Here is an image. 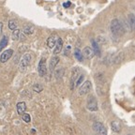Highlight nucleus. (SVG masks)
<instances>
[{
    "label": "nucleus",
    "instance_id": "obj_1",
    "mask_svg": "<svg viewBox=\"0 0 135 135\" xmlns=\"http://www.w3.org/2000/svg\"><path fill=\"white\" fill-rule=\"evenodd\" d=\"M111 31L115 36H122L124 34V27H123L122 23L119 22V20L114 19L111 22Z\"/></svg>",
    "mask_w": 135,
    "mask_h": 135
},
{
    "label": "nucleus",
    "instance_id": "obj_2",
    "mask_svg": "<svg viewBox=\"0 0 135 135\" xmlns=\"http://www.w3.org/2000/svg\"><path fill=\"white\" fill-rule=\"evenodd\" d=\"M86 108L89 111H91V112H96V111H98V109H99V107H98V101L94 95L88 96L87 101H86Z\"/></svg>",
    "mask_w": 135,
    "mask_h": 135
},
{
    "label": "nucleus",
    "instance_id": "obj_3",
    "mask_svg": "<svg viewBox=\"0 0 135 135\" xmlns=\"http://www.w3.org/2000/svg\"><path fill=\"white\" fill-rule=\"evenodd\" d=\"M31 62V55L30 54H25V55L23 56L22 58L21 62H20V65H19V70L21 72H25L27 69L28 65L30 64Z\"/></svg>",
    "mask_w": 135,
    "mask_h": 135
},
{
    "label": "nucleus",
    "instance_id": "obj_4",
    "mask_svg": "<svg viewBox=\"0 0 135 135\" xmlns=\"http://www.w3.org/2000/svg\"><path fill=\"white\" fill-rule=\"evenodd\" d=\"M93 129L98 135H107V131L104 125L100 122H94L93 124Z\"/></svg>",
    "mask_w": 135,
    "mask_h": 135
},
{
    "label": "nucleus",
    "instance_id": "obj_5",
    "mask_svg": "<svg viewBox=\"0 0 135 135\" xmlns=\"http://www.w3.org/2000/svg\"><path fill=\"white\" fill-rule=\"evenodd\" d=\"M91 88H92V84L90 81H85L84 84H82L79 88V95L80 96H84L88 94L90 92Z\"/></svg>",
    "mask_w": 135,
    "mask_h": 135
},
{
    "label": "nucleus",
    "instance_id": "obj_6",
    "mask_svg": "<svg viewBox=\"0 0 135 135\" xmlns=\"http://www.w3.org/2000/svg\"><path fill=\"white\" fill-rule=\"evenodd\" d=\"M38 74H40V76H41V77L46 75L47 68H46V59L45 58L40 59V61L38 66Z\"/></svg>",
    "mask_w": 135,
    "mask_h": 135
},
{
    "label": "nucleus",
    "instance_id": "obj_7",
    "mask_svg": "<svg viewBox=\"0 0 135 135\" xmlns=\"http://www.w3.org/2000/svg\"><path fill=\"white\" fill-rule=\"evenodd\" d=\"M12 55H13L12 49H8V50L3 52L1 56H0V62H1V63H6L8 59L12 56Z\"/></svg>",
    "mask_w": 135,
    "mask_h": 135
},
{
    "label": "nucleus",
    "instance_id": "obj_8",
    "mask_svg": "<svg viewBox=\"0 0 135 135\" xmlns=\"http://www.w3.org/2000/svg\"><path fill=\"white\" fill-rule=\"evenodd\" d=\"M83 56L85 57V58L87 59H91L93 58V56L95 55V54H94V51H93V49L91 48V47L89 46H86L84 47V50H83Z\"/></svg>",
    "mask_w": 135,
    "mask_h": 135
},
{
    "label": "nucleus",
    "instance_id": "obj_9",
    "mask_svg": "<svg viewBox=\"0 0 135 135\" xmlns=\"http://www.w3.org/2000/svg\"><path fill=\"white\" fill-rule=\"evenodd\" d=\"M57 40H58V36L57 35H52V36L49 37L48 40H47V45H48L49 48H55Z\"/></svg>",
    "mask_w": 135,
    "mask_h": 135
},
{
    "label": "nucleus",
    "instance_id": "obj_10",
    "mask_svg": "<svg viewBox=\"0 0 135 135\" xmlns=\"http://www.w3.org/2000/svg\"><path fill=\"white\" fill-rule=\"evenodd\" d=\"M62 49H63V40H62L61 38H58V40H57V41H56V44H55V46L54 54L57 55V54H59L61 52Z\"/></svg>",
    "mask_w": 135,
    "mask_h": 135
},
{
    "label": "nucleus",
    "instance_id": "obj_11",
    "mask_svg": "<svg viewBox=\"0 0 135 135\" xmlns=\"http://www.w3.org/2000/svg\"><path fill=\"white\" fill-rule=\"evenodd\" d=\"M111 129H112V131H114V132H120L121 131V124L119 121H113L112 123H111Z\"/></svg>",
    "mask_w": 135,
    "mask_h": 135
},
{
    "label": "nucleus",
    "instance_id": "obj_12",
    "mask_svg": "<svg viewBox=\"0 0 135 135\" xmlns=\"http://www.w3.org/2000/svg\"><path fill=\"white\" fill-rule=\"evenodd\" d=\"M16 108H17V113H18L20 115H22V114L25 112V110H26V105H25V103L23 101V102H18L16 105Z\"/></svg>",
    "mask_w": 135,
    "mask_h": 135
},
{
    "label": "nucleus",
    "instance_id": "obj_13",
    "mask_svg": "<svg viewBox=\"0 0 135 135\" xmlns=\"http://www.w3.org/2000/svg\"><path fill=\"white\" fill-rule=\"evenodd\" d=\"M59 62V57L57 56H53L51 58V61H50V70L53 72V70H55V66L58 64Z\"/></svg>",
    "mask_w": 135,
    "mask_h": 135
},
{
    "label": "nucleus",
    "instance_id": "obj_14",
    "mask_svg": "<svg viewBox=\"0 0 135 135\" xmlns=\"http://www.w3.org/2000/svg\"><path fill=\"white\" fill-rule=\"evenodd\" d=\"M91 41H92V46H93L92 49H93V51H94V54H96V55H98L99 56V55H100V50H99V44H98L94 40H92Z\"/></svg>",
    "mask_w": 135,
    "mask_h": 135
},
{
    "label": "nucleus",
    "instance_id": "obj_15",
    "mask_svg": "<svg viewBox=\"0 0 135 135\" xmlns=\"http://www.w3.org/2000/svg\"><path fill=\"white\" fill-rule=\"evenodd\" d=\"M8 43V38L7 36H3L2 40H0V51H2Z\"/></svg>",
    "mask_w": 135,
    "mask_h": 135
},
{
    "label": "nucleus",
    "instance_id": "obj_16",
    "mask_svg": "<svg viewBox=\"0 0 135 135\" xmlns=\"http://www.w3.org/2000/svg\"><path fill=\"white\" fill-rule=\"evenodd\" d=\"M74 56L75 58L78 60V61H83V59H84V56H83V54L79 49H75L74 51Z\"/></svg>",
    "mask_w": 135,
    "mask_h": 135
},
{
    "label": "nucleus",
    "instance_id": "obj_17",
    "mask_svg": "<svg viewBox=\"0 0 135 135\" xmlns=\"http://www.w3.org/2000/svg\"><path fill=\"white\" fill-rule=\"evenodd\" d=\"M79 74V69L76 68L75 70H72V75H71V84H72V87H73V83L77 80V76Z\"/></svg>",
    "mask_w": 135,
    "mask_h": 135
},
{
    "label": "nucleus",
    "instance_id": "obj_18",
    "mask_svg": "<svg viewBox=\"0 0 135 135\" xmlns=\"http://www.w3.org/2000/svg\"><path fill=\"white\" fill-rule=\"evenodd\" d=\"M17 25H18V23H17V21L14 19L12 20H9V22H8V28L11 30H15L17 29Z\"/></svg>",
    "mask_w": 135,
    "mask_h": 135
},
{
    "label": "nucleus",
    "instance_id": "obj_19",
    "mask_svg": "<svg viewBox=\"0 0 135 135\" xmlns=\"http://www.w3.org/2000/svg\"><path fill=\"white\" fill-rule=\"evenodd\" d=\"M128 20H129V23L131 25V30L134 29V23H135V18H134V14H129L128 17Z\"/></svg>",
    "mask_w": 135,
    "mask_h": 135
},
{
    "label": "nucleus",
    "instance_id": "obj_20",
    "mask_svg": "<svg viewBox=\"0 0 135 135\" xmlns=\"http://www.w3.org/2000/svg\"><path fill=\"white\" fill-rule=\"evenodd\" d=\"M23 32H25V34H27V35L33 34L34 27H33V26H30V25H27V26H25V29H23Z\"/></svg>",
    "mask_w": 135,
    "mask_h": 135
},
{
    "label": "nucleus",
    "instance_id": "obj_21",
    "mask_svg": "<svg viewBox=\"0 0 135 135\" xmlns=\"http://www.w3.org/2000/svg\"><path fill=\"white\" fill-rule=\"evenodd\" d=\"M22 119H23V120L25 121V122L29 123L30 121H31V117H30V114H25V113H23V114H22Z\"/></svg>",
    "mask_w": 135,
    "mask_h": 135
},
{
    "label": "nucleus",
    "instance_id": "obj_22",
    "mask_svg": "<svg viewBox=\"0 0 135 135\" xmlns=\"http://www.w3.org/2000/svg\"><path fill=\"white\" fill-rule=\"evenodd\" d=\"M20 34H21V32H20L19 29H15L13 30V33H12V38L14 40H17L18 38H19L20 37Z\"/></svg>",
    "mask_w": 135,
    "mask_h": 135
},
{
    "label": "nucleus",
    "instance_id": "obj_23",
    "mask_svg": "<svg viewBox=\"0 0 135 135\" xmlns=\"http://www.w3.org/2000/svg\"><path fill=\"white\" fill-rule=\"evenodd\" d=\"M84 74H81L80 75V77H79L77 80H76V83H75V86H79L81 84L83 83V81H84Z\"/></svg>",
    "mask_w": 135,
    "mask_h": 135
},
{
    "label": "nucleus",
    "instance_id": "obj_24",
    "mask_svg": "<svg viewBox=\"0 0 135 135\" xmlns=\"http://www.w3.org/2000/svg\"><path fill=\"white\" fill-rule=\"evenodd\" d=\"M34 90L35 91H38V92H40L42 90V86L40 84H35L34 85Z\"/></svg>",
    "mask_w": 135,
    "mask_h": 135
},
{
    "label": "nucleus",
    "instance_id": "obj_25",
    "mask_svg": "<svg viewBox=\"0 0 135 135\" xmlns=\"http://www.w3.org/2000/svg\"><path fill=\"white\" fill-rule=\"evenodd\" d=\"M70 46H67V48L65 49V55H70Z\"/></svg>",
    "mask_w": 135,
    "mask_h": 135
},
{
    "label": "nucleus",
    "instance_id": "obj_26",
    "mask_svg": "<svg viewBox=\"0 0 135 135\" xmlns=\"http://www.w3.org/2000/svg\"><path fill=\"white\" fill-rule=\"evenodd\" d=\"M70 5H71V4H70V1H69V2L64 3V4H63V7H64V8H70Z\"/></svg>",
    "mask_w": 135,
    "mask_h": 135
},
{
    "label": "nucleus",
    "instance_id": "obj_27",
    "mask_svg": "<svg viewBox=\"0 0 135 135\" xmlns=\"http://www.w3.org/2000/svg\"><path fill=\"white\" fill-rule=\"evenodd\" d=\"M2 27H3V23H0V33H1V31H2Z\"/></svg>",
    "mask_w": 135,
    "mask_h": 135
}]
</instances>
